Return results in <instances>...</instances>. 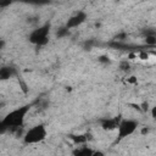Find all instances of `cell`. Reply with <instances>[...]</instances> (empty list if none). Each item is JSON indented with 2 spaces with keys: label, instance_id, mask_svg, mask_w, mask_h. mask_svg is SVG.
I'll return each mask as SVG.
<instances>
[{
  "label": "cell",
  "instance_id": "6da1fadb",
  "mask_svg": "<svg viewBox=\"0 0 156 156\" xmlns=\"http://www.w3.org/2000/svg\"><path fill=\"white\" fill-rule=\"evenodd\" d=\"M30 107H32L30 105H23V106L16 108V110L9 112L4 117V119H2L4 124L9 129L22 127L23 126V122H24V118H26V115L28 113V111L30 110Z\"/></svg>",
  "mask_w": 156,
  "mask_h": 156
},
{
  "label": "cell",
  "instance_id": "7a4b0ae2",
  "mask_svg": "<svg viewBox=\"0 0 156 156\" xmlns=\"http://www.w3.org/2000/svg\"><path fill=\"white\" fill-rule=\"evenodd\" d=\"M49 33H50V23L46 22L41 27L34 29L29 34L28 40H29V43H32L37 46H44L49 41Z\"/></svg>",
  "mask_w": 156,
  "mask_h": 156
},
{
  "label": "cell",
  "instance_id": "3957f363",
  "mask_svg": "<svg viewBox=\"0 0 156 156\" xmlns=\"http://www.w3.org/2000/svg\"><path fill=\"white\" fill-rule=\"evenodd\" d=\"M46 134L48 133H46L45 126L44 124H37L26 132L23 140L26 144H37V143L43 141L46 138Z\"/></svg>",
  "mask_w": 156,
  "mask_h": 156
},
{
  "label": "cell",
  "instance_id": "277c9868",
  "mask_svg": "<svg viewBox=\"0 0 156 156\" xmlns=\"http://www.w3.org/2000/svg\"><path fill=\"white\" fill-rule=\"evenodd\" d=\"M138 122L134 119H121L118 124V140H122L129 135H132L136 128H138Z\"/></svg>",
  "mask_w": 156,
  "mask_h": 156
},
{
  "label": "cell",
  "instance_id": "5b68a950",
  "mask_svg": "<svg viewBox=\"0 0 156 156\" xmlns=\"http://www.w3.org/2000/svg\"><path fill=\"white\" fill-rule=\"evenodd\" d=\"M85 20H87V13L84 11H78L73 16H71L68 18V21L66 22V26L65 27L69 30L72 28H76L78 26H80L83 22H85Z\"/></svg>",
  "mask_w": 156,
  "mask_h": 156
},
{
  "label": "cell",
  "instance_id": "8992f818",
  "mask_svg": "<svg viewBox=\"0 0 156 156\" xmlns=\"http://www.w3.org/2000/svg\"><path fill=\"white\" fill-rule=\"evenodd\" d=\"M119 122H121V118H119V117H115V118H102V119L100 121L101 128H102L104 130H113V129H117Z\"/></svg>",
  "mask_w": 156,
  "mask_h": 156
},
{
  "label": "cell",
  "instance_id": "52a82bcc",
  "mask_svg": "<svg viewBox=\"0 0 156 156\" xmlns=\"http://www.w3.org/2000/svg\"><path fill=\"white\" fill-rule=\"evenodd\" d=\"M16 74H17V72L13 67H10V66L0 67V80H7Z\"/></svg>",
  "mask_w": 156,
  "mask_h": 156
},
{
  "label": "cell",
  "instance_id": "ba28073f",
  "mask_svg": "<svg viewBox=\"0 0 156 156\" xmlns=\"http://www.w3.org/2000/svg\"><path fill=\"white\" fill-rule=\"evenodd\" d=\"M68 138H69L74 144L82 145V144H85V143L90 139V134H69Z\"/></svg>",
  "mask_w": 156,
  "mask_h": 156
},
{
  "label": "cell",
  "instance_id": "9c48e42d",
  "mask_svg": "<svg viewBox=\"0 0 156 156\" xmlns=\"http://www.w3.org/2000/svg\"><path fill=\"white\" fill-rule=\"evenodd\" d=\"M94 152L93 149L88 147V146H80V147H77L73 150V156H91Z\"/></svg>",
  "mask_w": 156,
  "mask_h": 156
},
{
  "label": "cell",
  "instance_id": "30bf717a",
  "mask_svg": "<svg viewBox=\"0 0 156 156\" xmlns=\"http://www.w3.org/2000/svg\"><path fill=\"white\" fill-rule=\"evenodd\" d=\"M68 34H69V30H68L66 27H61V28H58V30L56 32L57 38H63V37H67Z\"/></svg>",
  "mask_w": 156,
  "mask_h": 156
},
{
  "label": "cell",
  "instance_id": "8fae6325",
  "mask_svg": "<svg viewBox=\"0 0 156 156\" xmlns=\"http://www.w3.org/2000/svg\"><path fill=\"white\" fill-rule=\"evenodd\" d=\"M145 43H146V45L154 46L156 44V35H146L145 37Z\"/></svg>",
  "mask_w": 156,
  "mask_h": 156
},
{
  "label": "cell",
  "instance_id": "7c38bea8",
  "mask_svg": "<svg viewBox=\"0 0 156 156\" xmlns=\"http://www.w3.org/2000/svg\"><path fill=\"white\" fill-rule=\"evenodd\" d=\"M119 68H121L122 71L127 72V71H129L130 65H129V62H127V61H122V62H121V65H119Z\"/></svg>",
  "mask_w": 156,
  "mask_h": 156
},
{
  "label": "cell",
  "instance_id": "4fadbf2b",
  "mask_svg": "<svg viewBox=\"0 0 156 156\" xmlns=\"http://www.w3.org/2000/svg\"><path fill=\"white\" fill-rule=\"evenodd\" d=\"M9 130V128L4 124V122L2 121H0V134H4V133H6Z\"/></svg>",
  "mask_w": 156,
  "mask_h": 156
},
{
  "label": "cell",
  "instance_id": "5bb4252c",
  "mask_svg": "<svg viewBox=\"0 0 156 156\" xmlns=\"http://www.w3.org/2000/svg\"><path fill=\"white\" fill-rule=\"evenodd\" d=\"M139 57H140L141 60H147V58H149V54H147L146 51L141 50V51L139 52Z\"/></svg>",
  "mask_w": 156,
  "mask_h": 156
},
{
  "label": "cell",
  "instance_id": "9a60e30c",
  "mask_svg": "<svg viewBox=\"0 0 156 156\" xmlns=\"http://www.w3.org/2000/svg\"><path fill=\"white\" fill-rule=\"evenodd\" d=\"M96 44V41L95 40H88V41H85V48L87 49H90L93 45H95Z\"/></svg>",
  "mask_w": 156,
  "mask_h": 156
},
{
  "label": "cell",
  "instance_id": "2e32d148",
  "mask_svg": "<svg viewBox=\"0 0 156 156\" xmlns=\"http://www.w3.org/2000/svg\"><path fill=\"white\" fill-rule=\"evenodd\" d=\"M99 61L102 62V63H110V58L107 56H100L99 57Z\"/></svg>",
  "mask_w": 156,
  "mask_h": 156
},
{
  "label": "cell",
  "instance_id": "e0dca14e",
  "mask_svg": "<svg viewBox=\"0 0 156 156\" xmlns=\"http://www.w3.org/2000/svg\"><path fill=\"white\" fill-rule=\"evenodd\" d=\"M91 156H105V155H104L102 151H99V150H98V151H94Z\"/></svg>",
  "mask_w": 156,
  "mask_h": 156
},
{
  "label": "cell",
  "instance_id": "ac0fdd59",
  "mask_svg": "<svg viewBox=\"0 0 156 156\" xmlns=\"http://www.w3.org/2000/svg\"><path fill=\"white\" fill-rule=\"evenodd\" d=\"M11 2L10 1H0V7H6V6H9Z\"/></svg>",
  "mask_w": 156,
  "mask_h": 156
},
{
  "label": "cell",
  "instance_id": "d6986e66",
  "mask_svg": "<svg viewBox=\"0 0 156 156\" xmlns=\"http://www.w3.org/2000/svg\"><path fill=\"white\" fill-rule=\"evenodd\" d=\"M4 46H5V40L4 39H0V51L4 49Z\"/></svg>",
  "mask_w": 156,
  "mask_h": 156
},
{
  "label": "cell",
  "instance_id": "ffe728a7",
  "mask_svg": "<svg viewBox=\"0 0 156 156\" xmlns=\"http://www.w3.org/2000/svg\"><path fill=\"white\" fill-rule=\"evenodd\" d=\"M128 82H129V83H133V84H134V83H136V78H135V77H130V78L128 79Z\"/></svg>",
  "mask_w": 156,
  "mask_h": 156
},
{
  "label": "cell",
  "instance_id": "44dd1931",
  "mask_svg": "<svg viewBox=\"0 0 156 156\" xmlns=\"http://www.w3.org/2000/svg\"><path fill=\"white\" fill-rule=\"evenodd\" d=\"M149 130H150L149 128H143V129H141V134H147Z\"/></svg>",
  "mask_w": 156,
  "mask_h": 156
},
{
  "label": "cell",
  "instance_id": "7402d4cb",
  "mask_svg": "<svg viewBox=\"0 0 156 156\" xmlns=\"http://www.w3.org/2000/svg\"><path fill=\"white\" fill-rule=\"evenodd\" d=\"M0 58H1V57H0Z\"/></svg>",
  "mask_w": 156,
  "mask_h": 156
}]
</instances>
